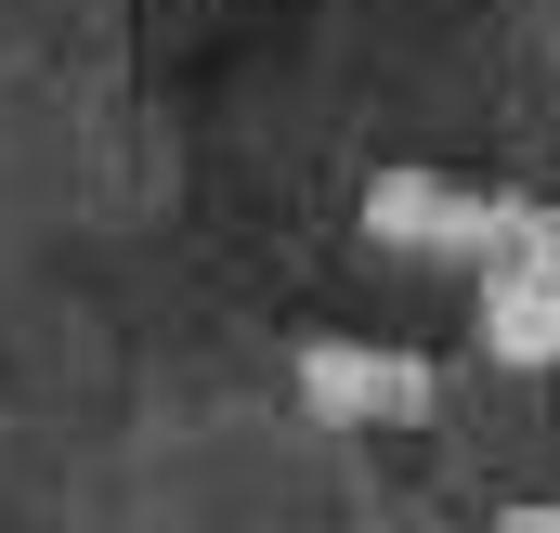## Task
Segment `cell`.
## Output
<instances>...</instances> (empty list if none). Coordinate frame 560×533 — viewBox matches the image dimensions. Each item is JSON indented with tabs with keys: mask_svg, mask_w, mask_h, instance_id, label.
Returning <instances> with one entry per match:
<instances>
[{
	"mask_svg": "<svg viewBox=\"0 0 560 533\" xmlns=\"http://www.w3.org/2000/svg\"><path fill=\"white\" fill-rule=\"evenodd\" d=\"M365 222H378L392 248H482V222H469V196H456V182H418V169H392V182L365 196Z\"/></svg>",
	"mask_w": 560,
	"mask_h": 533,
	"instance_id": "6da1fadb",
	"label": "cell"
}]
</instances>
